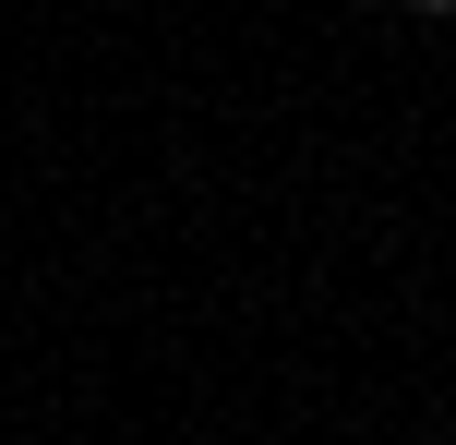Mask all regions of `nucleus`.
<instances>
[{"label":"nucleus","mask_w":456,"mask_h":445,"mask_svg":"<svg viewBox=\"0 0 456 445\" xmlns=\"http://www.w3.org/2000/svg\"><path fill=\"white\" fill-rule=\"evenodd\" d=\"M409 12H456V0H409Z\"/></svg>","instance_id":"f257e3e1"}]
</instances>
